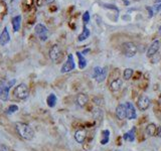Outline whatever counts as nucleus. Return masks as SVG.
Returning <instances> with one entry per match:
<instances>
[{
    "label": "nucleus",
    "mask_w": 161,
    "mask_h": 151,
    "mask_svg": "<svg viewBox=\"0 0 161 151\" xmlns=\"http://www.w3.org/2000/svg\"><path fill=\"white\" fill-rule=\"evenodd\" d=\"M15 129L17 131L18 135L22 139L30 141L34 137V131L32 127L29 124H26L23 122H16L15 123Z\"/></svg>",
    "instance_id": "1"
},
{
    "label": "nucleus",
    "mask_w": 161,
    "mask_h": 151,
    "mask_svg": "<svg viewBox=\"0 0 161 151\" xmlns=\"http://www.w3.org/2000/svg\"><path fill=\"white\" fill-rule=\"evenodd\" d=\"M15 84V79H12L10 81L0 80V99L2 101H7L9 98V91Z\"/></svg>",
    "instance_id": "2"
},
{
    "label": "nucleus",
    "mask_w": 161,
    "mask_h": 151,
    "mask_svg": "<svg viewBox=\"0 0 161 151\" xmlns=\"http://www.w3.org/2000/svg\"><path fill=\"white\" fill-rule=\"evenodd\" d=\"M13 96L18 100H25L29 96V88L26 84L20 83L13 90Z\"/></svg>",
    "instance_id": "3"
},
{
    "label": "nucleus",
    "mask_w": 161,
    "mask_h": 151,
    "mask_svg": "<svg viewBox=\"0 0 161 151\" xmlns=\"http://www.w3.org/2000/svg\"><path fill=\"white\" fill-rule=\"evenodd\" d=\"M122 51L125 57L127 58H133L135 57L137 51H138V47L134 44V42L128 41L125 42V44L122 45Z\"/></svg>",
    "instance_id": "4"
},
{
    "label": "nucleus",
    "mask_w": 161,
    "mask_h": 151,
    "mask_svg": "<svg viewBox=\"0 0 161 151\" xmlns=\"http://www.w3.org/2000/svg\"><path fill=\"white\" fill-rule=\"evenodd\" d=\"M34 32L37 35L39 40L41 41H47L48 38V29L44 24L37 23L34 27Z\"/></svg>",
    "instance_id": "5"
},
{
    "label": "nucleus",
    "mask_w": 161,
    "mask_h": 151,
    "mask_svg": "<svg viewBox=\"0 0 161 151\" xmlns=\"http://www.w3.org/2000/svg\"><path fill=\"white\" fill-rule=\"evenodd\" d=\"M75 68V60H74V55L70 54L68 55L67 58V61H65L64 65H61V74H67V73H70V72L74 71Z\"/></svg>",
    "instance_id": "6"
},
{
    "label": "nucleus",
    "mask_w": 161,
    "mask_h": 151,
    "mask_svg": "<svg viewBox=\"0 0 161 151\" xmlns=\"http://www.w3.org/2000/svg\"><path fill=\"white\" fill-rule=\"evenodd\" d=\"M62 58V51L61 48L58 44H54L50 50V58L54 63L58 64V61H61Z\"/></svg>",
    "instance_id": "7"
},
{
    "label": "nucleus",
    "mask_w": 161,
    "mask_h": 151,
    "mask_svg": "<svg viewBox=\"0 0 161 151\" xmlns=\"http://www.w3.org/2000/svg\"><path fill=\"white\" fill-rule=\"evenodd\" d=\"M125 108H126V118L129 120L136 119L137 117V112L135 109V106L130 103V102H126L125 103Z\"/></svg>",
    "instance_id": "8"
},
{
    "label": "nucleus",
    "mask_w": 161,
    "mask_h": 151,
    "mask_svg": "<svg viewBox=\"0 0 161 151\" xmlns=\"http://www.w3.org/2000/svg\"><path fill=\"white\" fill-rule=\"evenodd\" d=\"M137 107L140 111H146L150 107V99L144 95L140 96L137 101Z\"/></svg>",
    "instance_id": "9"
},
{
    "label": "nucleus",
    "mask_w": 161,
    "mask_h": 151,
    "mask_svg": "<svg viewBox=\"0 0 161 151\" xmlns=\"http://www.w3.org/2000/svg\"><path fill=\"white\" fill-rule=\"evenodd\" d=\"M159 48H160V41L156 39V40H154L152 44H150V47H148V50H147V52H146L147 57L152 58L153 55H155L157 54V51H159Z\"/></svg>",
    "instance_id": "10"
},
{
    "label": "nucleus",
    "mask_w": 161,
    "mask_h": 151,
    "mask_svg": "<svg viewBox=\"0 0 161 151\" xmlns=\"http://www.w3.org/2000/svg\"><path fill=\"white\" fill-rule=\"evenodd\" d=\"M9 41H10V35H9L7 26H5V27L3 28L2 32L0 33V44H1L2 47H5Z\"/></svg>",
    "instance_id": "11"
},
{
    "label": "nucleus",
    "mask_w": 161,
    "mask_h": 151,
    "mask_svg": "<svg viewBox=\"0 0 161 151\" xmlns=\"http://www.w3.org/2000/svg\"><path fill=\"white\" fill-rule=\"evenodd\" d=\"M87 138V131L85 129H79L75 132V140L78 143L83 144Z\"/></svg>",
    "instance_id": "12"
},
{
    "label": "nucleus",
    "mask_w": 161,
    "mask_h": 151,
    "mask_svg": "<svg viewBox=\"0 0 161 151\" xmlns=\"http://www.w3.org/2000/svg\"><path fill=\"white\" fill-rule=\"evenodd\" d=\"M89 102V97L88 95L84 94V93H80L77 95L75 97V103L79 107H85L87 105V103Z\"/></svg>",
    "instance_id": "13"
},
{
    "label": "nucleus",
    "mask_w": 161,
    "mask_h": 151,
    "mask_svg": "<svg viewBox=\"0 0 161 151\" xmlns=\"http://www.w3.org/2000/svg\"><path fill=\"white\" fill-rule=\"evenodd\" d=\"M122 85H123V81L121 80L120 78H115L113 81L111 82V84H110V89H111V91L112 92H117V91H119L121 87H122Z\"/></svg>",
    "instance_id": "14"
},
{
    "label": "nucleus",
    "mask_w": 161,
    "mask_h": 151,
    "mask_svg": "<svg viewBox=\"0 0 161 151\" xmlns=\"http://www.w3.org/2000/svg\"><path fill=\"white\" fill-rule=\"evenodd\" d=\"M21 15H16L14 17H12L11 19V24H12V28L13 31L17 32L19 29H20V25H21Z\"/></svg>",
    "instance_id": "15"
},
{
    "label": "nucleus",
    "mask_w": 161,
    "mask_h": 151,
    "mask_svg": "<svg viewBox=\"0 0 161 151\" xmlns=\"http://www.w3.org/2000/svg\"><path fill=\"white\" fill-rule=\"evenodd\" d=\"M116 115L120 120L126 119V108H125V104H119L116 107Z\"/></svg>",
    "instance_id": "16"
},
{
    "label": "nucleus",
    "mask_w": 161,
    "mask_h": 151,
    "mask_svg": "<svg viewBox=\"0 0 161 151\" xmlns=\"http://www.w3.org/2000/svg\"><path fill=\"white\" fill-rule=\"evenodd\" d=\"M135 135H136V127H132L128 132L124 134L123 139L126 141H130V142H133L135 140Z\"/></svg>",
    "instance_id": "17"
},
{
    "label": "nucleus",
    "mask_w": 161,
    "mask_h": 151,
    "mask_svg": "<svg viewBox=\"0 0 161 151\" xmlns=\"http://www.w3.org/2000/svg\"><path fill=\"white\" fill-rule=\"evenodd\" d=\"M157 132V126L155 123H150L147 125L146 129H145V133L148 137H152L156 134Z\"/></svg>",
    "instance_id": "18"
},
{
    "label": "nucleus",
    "mask_w": 161,
    "mask_h": 151,
    "mask_svg": "<svg viewBox=\"0 0 161 151\" xmlns=\"http://www.w3.org/2000/svg\"><path fill=\"white\" fill-rule=\"evenodd\" d=\"M75 54H77V57H78L79 68H80V70H84V68L87 67V60H86V58H85L84 55L82 54V52H80V51H77V52H75Z\"/></svg>",
    "instance_id": "19"
},
{
    "label": "nucleus",
    "mask_w": 161,
    "mask_h": 151,
    "mask_svg": "<svg viewBox=\"0 0 161 151\" xmlns=\"http://www.w3.org/2000/svg\"><path fill=\"white\" fill-rule=\"evenodd\" d=\"M90 35H91V32H90V30H89V28L86 26V24H85L84 27H83V31H82V33L78 37V41L82 42V41L86 40L87 38L90 37Z\"/></svg>",
    "instance_id": "20"
},
{
    "label": "nucleus",
    "mask_w": 161,
    "mask_h": 151,
    "mask_svg": "<svg viewBox=\"0 0 161 151\" xmlns=\"http://www.w3.org/2000/svg\"><path fill=\"white\" fill-rule=\"evenodd\" d=\"M57 103H58V98H57V96H55L54 93H51V94L48 95L47 98V106L50 107V108H54L55 105H57Z\"/></svg>",
    "instance_id": "21"
},
{
    "label": "nucleus",
    "mask_w": 161,
    "mask_h": 151,
    "mask_svg": "<svg viewBox=\"0 0 161 151\" xmlns=\"http://www.w3.org/2000/svg\"><path fill=\"white\" fill-rule=\"evenodd\" d=\"M102 138H101V144L102 145H106L110 141V131L109 130H103L102 131Z\"/></svg>",
    "instance_id": "22"
},
{
    "label": "nucleus",
    "mask_w": 161,
    "mask_h": 151,
    "mask_svg": "<svg viewBox=\"0 0 161 151\" xmlns=\"http://www.w3.org/2000/svg\"><path fill=\"white\" fill-rule=\"evenodd\" d=\"M107 75H108V68H107V67L102 68L101 73H100L99 76H98V77L96 78V81L98 82V83H102V82H104L105 80H106Z\"/></svg>",
    "instance_id": "23"
},
{
    "label": "nucleus",
    "mask_w": 161,
    "mask_h": 151,
    "mask_svg": "<svg viewBox=\"0 0 161 151\" xmlns=\"http://www.w3.org/2000/svg\"><path fill=\"white\" fill-rule=\"evenodd\" d=\"M134 74V71L132 70V68H125L124 70V73H123V79L124 80H130L131 78H132V76Z\"/></svg>",
    "instance_id": "24"
},
{
    "label": "nucleus",
    "mask_w": 161,
    "mask_h": 151,
    "mask_svg": "<svg viewBox=\"0 0 161 151\" xmlns=\"http://www.w3.org/2000/svg\"><path fill=\"white\" fill-rule=\"evenodd\" d=\"M18 110H19V107L17 106V105L11 104L10 106H8V108L6 109V114H7V115H12V114H14V113L17 112Z\"/></svg>",
    "instance_id": "25"
},
{
    "label": "nucleus",
    "mask_w": 161,
    "mask_h": 151,
    "mask_svg": "<svg viewBox=\"0 0 161 151\" xmlns=\"http://www.w3.org/2000/svg\"><path fill=\"white\" fill-rule=\"evenodd\" d=\"M23 6L26 7V10H28L29 8H31L34 4V0H23Z\"/></svg>",
    "instance_id": "26"
},
{
    "label": "nucleus",
    "mask_w": 161,
    "mask_h": 151,
    "mask_svg": "<svg viewBox=\"0 0 161 151\" xmlns=\"http://www.w3.org/2000/svg\"><path fill=\"white\" fill-rule=\"evenodd\" d=\"M102 71V68L101 67H95L94 70H93V75H92V77H93V79H95L96 80V78L99 76V74L101 73Z\"/></svg>",
    "instance_id": "27"
},
{
    "label": "nucleus",
    "mask_w": 161,
    "mask_h": 151,
    "mask_svg": "<svg viewBox=\"0 0 161 151\" xmlns=\"http://www.w3.org/2000/svg\"><path fill=\"white\" fill-rule=\"evenodd\" d=\"M6 9H7V7H6L5 2L0 0V14H4L6 12Z\"/></svg>",
    "instance_id": "28"
},
{
    "label": "nucleus",
    "mask_w": 161,
    "mask_h": 151,
    "mask_svg": "<svg viewBox=\"0 0 161 151\" xmlns=\"http://www.w3.org/2000/svg\"><path fill=\"white\" fill-rule=\"evenodd\" d=\"M90 13H89V11H86L83 14V21H84V23L85 24H87L89 23V21H90Z\"/></svg>",
    "instance_id": "29"
},
{
    "label": "nucleus",
    "mask_w": 161,
    "mask_h": 151,
    "mask_svg": "<svg viewBox=\"0 0 161 151\" xmlns=\"http://www.w3.org/2000/svg\"><path fill=\"white\" fill-rule=\"evenodd\" d=\"M104 7L105 8H109V9H113V10L119 12V9H118V7H116L115 5L113 4H104Z\"/></svg>",
    "instance_id": "30"
},
{
    "label": "nucleus",
    "mask_w": 161,
    "mask_h": 151,
    "mask_svg": "<svg viewBox=\"0 0 161 151\" xmlns=\"http://www.w3.org/2000/svg\"><path fill=\"white\" fill-rule=\"evenodd\" d=\"M154 12H159L161 10V3H155V5L152 7Z\"/></svg>",
    "instance_id": "31"
},
{
    "label": "nucleus",
    "mask_w": 161,
    "mask_h": 151,
    "mask_svg": "<svg viewBox=\"0 0 161 151\" xmlns=\"http://www.w3.org/2000/svg\"><path fill=\"white\" fill-rule=\"evenodd\" d=\"M0 151H11L8 146H6L5 144L0 143Z\"/></svg>",
    "instance_id": "32"
},
{
    "label": "nucleus",
    "mask_w": 161,
    "mask_h": 151,
    "mask_svg": "<svg viewBox=\"0 0 161 151\" xmlns=\"http://www.w3.org/2000/svg\"><path fill=\"white\" fill-rule=\"evenodd\" d=\"M146 9H147V11H148V16L151 18V17H152V16L154 15V11H153L152 7H149V6H147Z\"/></svg>",
    "instance_id": "33"
},
{
    "label": "nucleus",
    "mask_w": 161,
    "mask_h": 151,
    "mask_svg": "<svg viewBox=\"0 0 161 151\" xmlns=\"http://www.w3.org/2000/svg\"><path fill=\"white\" fill-rule=\"evenodd\" d=\"M89 51H90V48H86V50H84L83 51H82V54H83V55L84 54H87Z\"/></svg>",
    "instance_id": "34"
},
{
    "label": "nucleus",
    "mask_w": 161,
    "mask_h": 151,
    "mask_svg": "<svg viewBox=\"0 0 161 151\" xmlns=\"http://www.w3.org/2000/svg\"><path fill=\"white\" fill-rule=\"evenodd\" d=\"M44 2L47 3V4H51V3L54 2V0H44Z\"/></svg>",
    "instance_id": "35"
},
{
    "label": "nucleus",
    "mask_w": 161,
    "mask_h": 151,
    "mask_svg": "<svg viewBox=\"0 0 161 151\" xmlns=\"http://www.w3.org/2000/svg\"><path fill=\"white\" fill-rule=\"evenodd\" d=\"M123 3L126 5H129V1H128V0H123Z\"/></svg>",
    "instance_id": "36"
},
{
    "label": "nucleus",
    "mask_w": 161,
    "mask_h": 151,
    "mask_svg": "<svg viewBox=\"0 0 161 151\" xmlns=\"http://www.w3.org/2000/svg\"><path fill=\"white\" fill-rule=\"evenodd\" d=\"M158 136L161 138V127L159 128V131H158Z\"/></svg>",
    "instance_id": "37"
},
{
    "label": "nucleus",
    "mask_w": 161,
    "mask_h": 151,
    "mask_svg": "<svg viewBox=\"0 0 161 151\" xmlns=\"http://www.w3.org/2000/svg\"><path fill=\"white\" fill-rule=\"evenodd\" d=\"M155 3H161V0H155Z\"/></svg>",
    "instance_id": "38"
},
{
    "label": "nucleus",
    "mask_w": 161,
    "mask_h": 151,
    "mask_svg": "<svg viewBox=\"0 0 161 151\" xmlns=\"http://www.w3.org/2000/svg\"><path fill=\"white\" fill-rule=\"evenodd\" d=\"M159 32H160V34H161V25H160V27H159Z\"/></svg>",
    "instance_id": "39"
},
{
    "label": "nucleus",
    "mask_w": 161,
    "mask_h": 151,
    "mask_svg": "<svg viewBox=\"0 0 161 151\" xmlns=\"http://www.w3.org/2000/svg\"><path fill=\"white\" fill-rule=\"evenodd\" d=\"M114 151H121V150H114Z\"/></svg>",
    "instance_id": "40"
}]
</instances>
